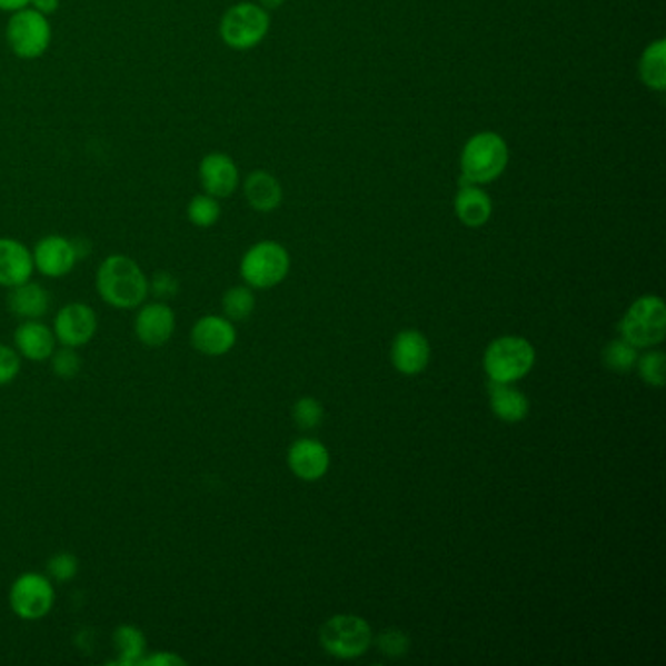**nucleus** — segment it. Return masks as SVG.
<instances>
[{
  "instance_id": "obj_1",
  "label": "nucleus",
  "mask_w": 666,
  "mask_h": 666,
  "mask_svg": "<svg viewBox=\"0 0 666 666\" xmlns=\"http://www.w3.org/2000/svg\"><path fill=\"white\" fill-rule=\"evenodd\" d=\"M97 289L105 304L129 311L143 306L149 296V278L133 258L110 255L98 266Z\"/></svg>"
},
{
  "instance_id": "obj_2",
  "label": "nucleus",
  "mask_w": 666,
  "mask_h": 666,
  "mask_svg": "<svg viewBox=\"0 0 666 666\" xmlns=\"http://www.w3.org/2000/svg\"><path fill=\"white\" fill-rule=\"evenodd\" d=\"M510 151L495 131H481L467 139L461 151V185H490L503 177Z\"/></svg>"
},
{
  "instance_id": "obj_3",
  "label": "nucleus",
  "mask_w": 666,
  "mask_h": 666,
  "mask_svg": "<svg viewBox=\"0 0 666 666\" xmlns=\"http://www.w3.org/2000/svg\"><path fill=\"white\" fill-rule=\"evenodd\" d=\"M270 30L268 10L258 2H237L219 22V38L227 48L249 51L265 41Z\"/></svg>"
},
{
  "instance_id": "obj_4",
  "label": "nucleus",
  "mask_w": 666,
  "mask_h": 666,
  "mask_svg": "<svg viewBox=\"0 0 666 666\" xmlns=\"http://www.w3.org/2000/svg\"><path fill=\"white\" fill-rule=\"evenodd\" d=\"M7 43L10 51L24 61H33L48 53L51 40H53V28L49 17H43L32 7L12 12L7 22Z\"/></svg>"
},
{
  "instance_id": "obj_5",
  "label": "nucleus",
  "mask_w": 666,
  "mask_h": 666,
  "mask_svg": "<svg viewBox=\"0 0 666 666\" xmlns=\"http://www.w3.org/2000/svg\"><path fill=\"white\" fill-rule=\"evenodd\" d=\"M536 364L534 346L523 337H500L490 342L483 366L493 381L514 384L526 378Z\"/></svg>"
},
{
  "instance_id": "obj_6",
  "label": "nucleus",
  "mask_w": 666,
  "mask_h": 666,
  "mask_svg": "<svg viewBox=\"0 0 666 666\" xmlns=\"http://www.w3.org/2000/svg\"><path fill=\"white\" fill-rule=\"evenodd\" d=\"M619 332L635 348L660 345L666 337L665 301L657 296L637 299L619 322Z\"/></svg>"
},
{
  "instance_id": "obj_7",
  "label": "nucleus",
  "mask_w": 666,
  "mask_h": 666,
  "mask_svg": "<svg viewBox=\"0 0 666 666\" xmlns=\"http://www.w3.org/2000/svg\"><path fill=\"white\" fill-rule=\"evenodd\" d=\"M322 649L337 658L361 657L371 645V627L354 614H338L325 622L319 634Z\"/></svg>"
},
{
  "instance_id": "obj_8",
  "label": "nucleus",
  "mask_w": 666,
  "mask_h": 666,
  "mask_svg": "<svg viewBox=\"0 0 666 666\" xmlns=\"http://www.w3.org/2000/svg\"><path fill=\"white\" fill-rule=\"evenodd\" d=\"M289 272L288 250L280 242L260 241L252 245L241 260L242 280L249 288L268 289L278 286Z\"/></svg>"
},
{
  "instance_id": "obj_9",
  "label": "nucleus",
  "mask_w": 666,
  "mask_h": 666,
  "mask_svg": "<svg viewBox=\"0 0 666 666\" xmlns=\"http://www.w3.org/2000/svg\"><path fill=\"white\" fill-rule=\"evenodd\" d=\"M10 610L26 622H38L56 606V588L51 578L40 573H24L12 583L9 593Z\"/></svg>"
},
{
  "instance_id": "obj_10",
  "label": "nucleus",
  "mask_w": 666,
  "mask_h": 666,
  "mask_svg": "<svg viewBox=\"0 0 666 666\" xmlns=\"http://www.w3.org/2000/svg\"><path fill=\"white\" fill-rule=\"evenodd\" d=\"M98 330L97 311L89 304L72 301L61 307L53 321V335L61 346L81 348L89 345Z\"/></svg>"
},
{
  "instance_id": "obj_11",
  "label": "nucleus",
  "mask_w": 666,
  "mask_h": 666,
  "mask_svg": "<svg viewBox=\"0 0 666 666\" xmlns=\"http://www.w3.org/2000/svg\"><path fill=\"white\" fill-rule=\"evenodd\" d=\"M33 268L46 278H64L74 270L79 255L72 239L63 235H46L32 250Z\"/></svg>"
},
{
  "instance_id": "obj_12",
  "label": "nucleus",
  "mask_w": 666,
  "mask_h": 666,
  "mask_svg": "<svg viewBox=\"0 0 666 666\" xmlns=\"http://www.w3.org/2000/svg\"><path fill=\"white\" fill-rule=\"evenodd\" d=\"M198 178L203 192L223 200L237 192L241 185V172L233 157L221 151H213L201 159L198 165Z\"/></svg>"
},
{
  "instance_id": "obj_13",
  "label": "nucleus",
  "mask_w": 666,
  "mask_h": 666,
  "mask_svg": "<svg viewBox=\"0 0 666 666\" xmlns=\"http://www.w3.org/2000/svg\"><path fill=\"white\" fill-rule=\"evenodd\" d=\"M136 337L141 345L159 348L169 342L177 330V315L167 301H153L139 307L136 315Z\"/></svg>"
},
{
  "instance_id": "obj_14",
  "label": "nucleus",
  "mask_w": 666,
  "mask_h": 666,
  "mask_svg": "<svg viewBox=\"0 0 666 666\" xmlns=\"http://www.w3.org/2000/svg\"><path fill=\"white\" fill-rule=\"evenodd\" d=\"M190 342L193 350L203 354V356H223L233 348L237 342V330L233 321L219 315H206L193 322L192 332H190Z\"/></svg>"
},
{
  "instance_id": "obj_15",
  "label": "nucleus",
  "mask_w": 666,
  "mask_h": 666,
  "mask_svg": "<svg viewBox=\"0 0 666 666\" xmlns=\"http://www.w3.org/2000/svg\"><path fill=\"white\" fill-rule=\"evenodd\" d=\"M288 466L304 481H317L329 471L330 456L325 444L314 438L294 441L288 451Z\"/></svg>"
},
{
  "instance_id": "obj_16",
  "label": "nucleus",
  "mask_w": 666,
  "mask_h": 666,
  "mask_svg": "<svg viewBox=\"0 0 666 666\" xmlns=\"http://www.w3.org/2000/svg\"><path fill=\"white\" fill-rule=\"evenodd\" d=\"M32 250L24 242L0 237V286L14 288L33 276Z\"/></svg>"
},
{
  "instance_id": "obj_17",
  "label": "nucleus",
  "mask_w": 666,
  "mask_h": 666,
  "mask_svg": "<svg viewBox=\"0 0 666 666\" xmlns=\"http://www.w3.org/2000/svg\"><path fill=\"white\" fill-rule=\"evenodd\" d=\"M391 361L405 376H417L430 361L428 338L418 330H402L391 346Z\"/></svg>"
},
{
  "instance_id": "obj_18",
  "label": "nucleus",
  "mask_w": 666,
  "mask_h": 666,
  "mask_svg": "<svg viewBox=\"0 0 666 666\" xmlns=\"http://www.w3.org/2000/svg\"><path fill=\"white\" fill-rule=\"evenodd\" d=\"M57 338L40 319L24 321L14 330V348L20 358L30 361H46L56 352Z\"/></svg>"
},
{
  "instance_id": "obj_19",
  "label": "nucleus",
  "mask_w": 666,
  "mask_h": 666,
  "mask_svg": "<svg viewBox=\"0 0 666 666\" xmlns=\"http://www.w3.org/2000/svg\"><path fill=\"white\" fill-rule=\"evenodd\" d=\"M10 314L22 319V321H36L46 317L51 306L48 289L43 288L38 281L28 280L20 286L10 288L9 298H7Z\"/></svg>"
},
{
  "instance_id": "obj_20",
  "label": "nucleus",
  "mask_w": 666,
  "mask_h": 666,
  "mask_svg": "<svg viewBox=\"0 0 666 666\" xmlns=\"http://www.w3.org/2000/svg\"><path fill=\"white\" fill-rule=\"evenodd\" d=\"M245 200L249 201L250 208L260 213H270L274 209L280 208L284 190H281L280 180L270 175L268 170H252L245 178L242 185Z\"/></svg>"
},
{
  "instance_id": "obj_21",
  "label": "nucleus",
  "mask_w": 666,
  "mask_h": 666,
  "mask_svg": "<svg viewBox=\"0 0 666 666\" xmlns=\"http://www.w3.org/2000/svg\"><path fill=\"white\" fill-rule=\"evenodd\" d=\"M454 209L464 226L479 229L493 216V200L489 193L481 190V186L461 185L456 193Z\"/></svg>"
},
{
  "instance_id": "obj_22",
  "label": "nucleus",
  "mask_w": 666,
  "mask_h": 666,
  "mask_svg": "<svg viewBox=\"0 0 666 666\" xmlns=\"http://www.w3.org/2000/svg\"><path fill=\"white\" fill-rule=\"evenodd\" d=\"M489 401L490 409L495 412V417L505 420V423H520L528 417L530 412V401L528 397L505 381H493L489 379Z\"/></svg>"
},
{
  "instance_id": "obj_23",
  "label": "nucleus",
  "mask_w": 666,
  "mask_h": 666,
  "mask_svg": "<svg viewBox=\"0 0 666 666\" xmlns=\"http://www.w3.org/2000/svg\"><path fill=\"white\" fill-rule=\"evenodd\" d=\"M639 77L650 90L663 92L666 89V41L649 43L639 59Z\"/></svg>"
},
{
  "instance_id": "obj_24",
  "label": "nucleus",
  "mask_w": 666,
  "mask_h": 666,
  "mask_svg": "<svg viewBox=\"0 0 666 666\" xmlns=\"http://www.w3.org/2000/svg\"><path fill=\"white\" fill-rule=\"evenodd\" d=\"M113 645L118 649V658L112 660L116 666H139L141 658L147 655V639L136 626H120L113 632Z\"/></svg>"
},
{
  "instance_id": "obj_25",
  "label": "nucleus",
  "mask_w": 666,
  "mask_h": 666,
  "mask_svg": "<svg viewBox=\"0 0 666 666\" xmlns=\"http://www.w3.org/2000/svg\"><path fill=\"white\" fill-rule=\"evenodd\" d=\"M186 216H188V221L193 227L209 229V227L216 226L219 217H221V203L213 196H209V193H196L192 200L188 201Z\"/></svg>"
},
{
  "instance_id": "obj_26",
  "label": "nucleus",
  "mask_w": 666,
  "mask_h": 666,
  "mask_svg": "<svg viewBox=\"0 0 666 666\" xmlns=\"http://www.w3.org/2000/svg\"><path fill=\"white\" fill-rule=\"evenodd\" d=\"M221 304H223V311L229 321H245L255 311L257 298L249 286H235V288L227 289Z\"/></svg>"
},
{
  "instance_id": "obj_27",
  "label": "nucleus",
  "mask_w": 666,
  "mask_h": 666,
  "mask_svg": "<svg viewBox=\"0 0 666 666\" xmlns=\"http://www.w3.org/2000/svg\"><path fill=\"white\" fill-rule=\"evenodd\" d=\"M637 358H639L637 348L634 345H629L624 338L612 340L603 350L604 366L614 371V374H627V371H632Z\"/></svg>"
},
{
  "instance_id": "obj_28",
  "label": "nucleus",
  "mask_w": 666,
  "mask_h": 666,
  "mask_svg": "<svg viewBox=\"0 0 666 666\" xmlns=\"http://www.w3.org/2000/svg\"><path fill=\"white\" fill-rule=\"evenodd\" d=\"M637 369L643 381L650 387L665 386L666 379V356L660 350H650L643 354L642 358H637Z\"/></svg>"
},
{
  "instance_id": "obj_29",
  "label": "nucleus",
  "mask_w": 666,
  "mask_h": 666,
  "mask_svg": "<svg viewBox=\"0 0 666 666\" xmlns=\"http://www.w3.org/2000/svg\"><path fill=\"white\" fill-rule=\"evenodd\" d=\"M49 360H51V368L57 378L72 379L81 374L82 360L81 356L77 354V348L61 346Z\"/></svg>"
},
{
  "instance_id": "obj_30",
  "label": "nucleus",
  "mask_w": 666,
  "mask_h": 666,
  "mask_svg": "<svg viewBox=\"0 0 666 666\" xmlns=\"http://www.w3.org/2000/svg\"><path fill=\"white\" fill-rule=\"evenodd\" d=\"M325 410L314 397H304L294 405V420L301 430H314L321 425Z\"/></svg>"
},
{
  "instance_id": "obj_31",
  "label": "nucleus",
  "mask_w": 666,
  "mask_h": 666,
  "mask_svg": "<svg viewBox=\"0 0 666 666\" xmlns=\"http://www.w3.org/2000/svg\"><path fill=\"white\" fill-rule=\"evenodd\" d=\"M378 647L386 657L389 658H401L409 653L410 639L409 635L401 632V629H386L381 632L378 637Z\"/></svg>"
},
{
  "instance_id": "obj_32",
  "label": "nucleus",
  "mask_w": 666,
  "mask_h": 666,
  "mask_svg": "<svg viewBox=\"0 0 666 666\" xmlns=\"http://www.w3.org/2000/svg\"><path fill=\"white\" fill-rule=\"evenodd\" d=\"M79 573V559L69 551L56 554L48 561V577L57 583H69Z\"/></svg>"
},
{
  "instance_id": "obj_33",
  "label": "nucleus",
  "mask_w": 666,
  "mask_h": 666,
  "mask_svg": "<svg viewBox=\"0 0 666 666\" xmlns=\"http://www.w3.org/2000/svg\"><path fill=\"white\" fill-rule=\"evenodd\" d=\"M22 358L12 346L0 345V387L9 386L18 378Z\"/></svg>"
},
{
  "instance_id": "obj_34",
  "label": "nucleus",
  "mask_w": 666,
  "mask_h": 666,
  "mask_svg": "<svg viewBox=\"0 0 666 666\" xmlns=\"http://www.w3.org/2000/svg\"><path fill=\"white\" fill-rule=\"evenodd\" d=\"M178 289H180V284L175 278V274L167 272V270L153 274V278L149 280V294L159 301H169V299L177 298Z\"/></svg>"
},
{
  "instance_id": "obj_35",
  "label": "nucleus",
  "mask_w": 666,
  "mask_h": 666,
  "mask_svg": "<svg viewBox=\"0 0 666 666\" xmlns=\"http://www.w3.org/2000/svg\"><path fill=\"white\" fill-rule=\"evenodd\" d=\"M186 658L180 657L177 653H170V650H159V653H151V655H145L141 658L139 666H185Z\"/></svg>"
},
{
  "instance_id": "obj_36",
  "label": "nucleus",
  "mask_w": 666,
  "mask_h": 666,
  "mask_svg": "<svg viewBox=\"0 0 666 666\" xmlns=\"http://www.w3.org/2000/svg\"><path fill=\"white\" fill-rule=\"evenodd\" d=\"M30 7L41 12L43 17H51L61 7V0H30Z\"/></svg>"
},
{
  "instance_id": "obj_37",
  "label": "nucleus",
  "mask_w": 666,
  "mask_h": 666,
  "mask_svg": "<svg viewBox=\"0 0 666 666\" xmlns=\"http://www.w3.org/2000/svg\"><path fill=\"white\" fill-rule=\"evenodd\" d=\"M30 7V0H0V12H17V10Z\"/></svg>"
},
{
  "instance_id": "obj_38",
  "label": "nucleus",
  "mask_w": 666,
  "mask_h": 666,
  "mask_svg": "<svg viewBox=\"0 0 666 666\" xmlns=\"http://www.w3.org/2000/svg\"><path fill=\"white\" fill-rule=\"evenodd\" d=\"M258 4L266 10H276L280 9L281 4L286 2V0H257Z\"/></svg>"
}]
</instances>
